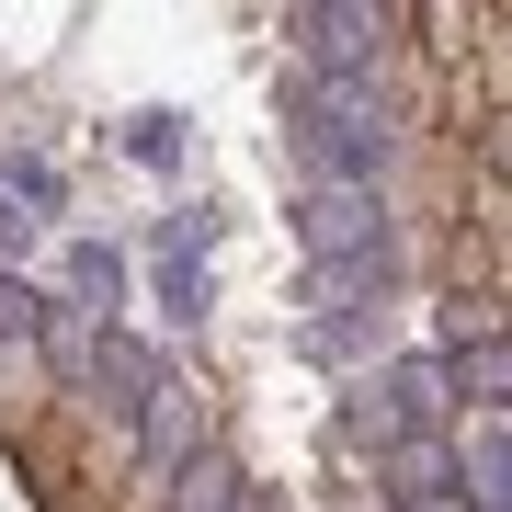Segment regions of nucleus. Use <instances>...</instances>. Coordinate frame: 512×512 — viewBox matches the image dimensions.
Instances as JSON below:
<instances>
[{
    "mask_svg": "<svg viewBox=\"0 0 512 512\" xmlns=\"http://www.w3.org/2000/svg\"><path fill=\"white\" fill-rule=\"evenodd\" d=\"M296 148H308L319 183H376L387 160V126H376V80H330V69H296Z\"/></svg>",
    "mask_w": 512,
    "mask_h": 512,
    "instance_id": "nucleus-1",
    "label": "nucleus"
},
{
    "mask_svg": "<svg viewBox=\"0 0 512 512\" xmlns=\"http://www.w3.org/2000/svg\"><path fill=\"white\" fill-rule=\"evenodd\" d=\"M444 365H421V353H399V365H376V387H365V444H387V433H444Z\"/></svg>",
    "mask_w": 512,
    "mask_h": 512,
    "instance_id": "nucleus-2",
    "label": "nucleus"
},
{
    "mask_svg": "<svg viewBox=\"0 0 512 512\" xmlns=\"http://www.w3.org/2000/svg\"><path fill=\"white\" fill-rule=\"evenodd\" d=\"M296 35H308V69L376 80V0H296Z\"/></svg>",
    "mask_w": 512,
    "mask_h": 512,
    "instance_id": "nucleus-3",
    "label": "nucleus"
},
{
    "mask_svg": "<svg viewBox=\"0 0 512 512\" xmlns=\"http://www.w3.org/2000/svg\"><path fill=\"white\" fill-rule=\"evenodd\" d=\"M137 444H148V467H183L194 444H205V410H194L183 387L160 376V387H148V399H137Z\"/></svg>",
    "mask_w": 512,
    "mask_h": 512,
    "instance_id": "nucleus-4",
    "label": "nucleus"
},
{
    "mask_svg": "<svg viewBox=\"0 0 512 512\" xmlns=\"http://www.w3.org/2000/svg\"><path fill=\"white\" fill-rule=\"evenodd\" d=\"M69 296H103V319H114V296H126V262H114L103 239H80V251H69Z\"/></svg>",
    "mask_w": 512,
    "mask_h": 512,
    "instance_id": "nucleus-5",
    "label": "nucleus"
},
{
    "mask_svg": "<svg viewBox=\"0 0 512 512\" xmlns=\"http://www.w3.org/2000/svg\"><path fill=\"white\" fill-rule=\"evenodd\" d=\"M126 160H148V171H171V160H183V137H171L160 114H137V126H126Z\"/></svg>",
    "mask_w": 512,
    "mask_h": 512,
    "instance_id": "nucleus-6",
    "label": "nucleus"
},
{
    "mask_svg": "<svg viewBox=\"0 0 512 512\" xmlns=\"http://www.w3.org/2000/svg\"><path fill=\"white\" fill-rule=\"evenodd\" d=\"M0 194H23V205H57V171H46V160H12V183H0Z\"/></svg>",
    "mask_w": 512,
    "mask_h": 512,
    "instance_id": "nucleus-7",
    "label": "nucleus"
}]
</instances>
